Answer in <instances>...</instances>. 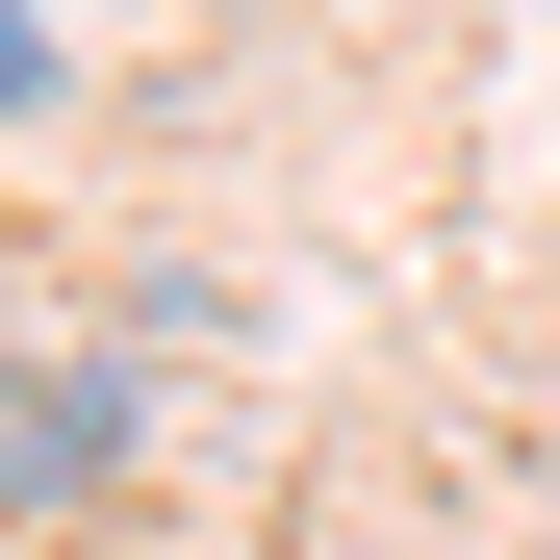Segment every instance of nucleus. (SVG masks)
Returning <instances> with one entry per match:
<instances>
[{"instance_id":"nucleus-1","label":"nucleus","mask_w":560,"mask_h":560,"mask_svg":"<svg viewBox=\"0 0 560 560\" xmlns=\"http://www.w3.org/2000/svg\"><path fill=\"white\" fill-rule=\"evenodd\" d=\"M51 103V0H0V128H26Z\"/></svg>"}]
</instances>
